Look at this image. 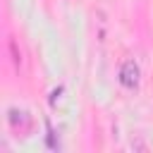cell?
Instances as JSON below:
<instances>
[{"mask_svg": "<svg viewBox=\"0 0 153 153\" xmlns=\"http://www.w3.org/2000/svg\"><path fill=\"white\" fill-rule=\"evenodd\" d=\"M139 76H141L139 65H136L134 60H127V62L122 65V69H120V84L127 86V88H136V86H139Z\"/></svg>", "mask_w": 153, "mask_h": 153, "instance_id": "cell-1", "label": "cell"}]
</instances>
